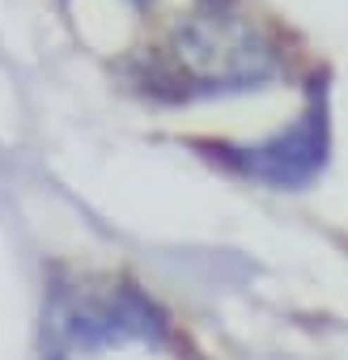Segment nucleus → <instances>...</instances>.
Segmentation results:
<instances>
[{
  "instance_id": "f03ea898",
  "label": "nucleus",
  "mask_w": 348,
  "mask_h": 360,
  "mask_svg": "<svg viewBox=\"0 0 348 360\" xmlns=\"http://www.w3.org/2000/svg\"><path fill=\"white\" fill-rule=\"evenodd\" d=\"M47 330L56 352L64 347H106L123 339H161V314L136 288H106V292H77L60 288L47 309Z\"/></svg>"
},
{
  "instance_id": "7ed1b4c3",
  "label": "nucleus",
  "mask_w": 348,
  "mask_h": 360,
  "mask_svg": "<svg viewBox=\"0 0 348 360\" xmlns=\"http://www.w3.org/2000/svg\"><path fill=\"white\" fill-rule=\"evenodd\" d=\"M234 161L272 187H306L327 161V110L314 102L289 131L255 148H230Z\"/></svg>"
},
{
  "instance_id": "f257e3e1",
  "label": "nucleus",
  "mask_w": 348,
  "mask_h": 360,
  "mask_svg": "<svg viewBox=\"0 0 348 360\" xmlns=\"http://www.w3.org/2000/svg\"><path fill=\"white\" fill-rule=\"evenodd\" d=\"M170 72L179 81V94H225V89H251L276 72V60L268 43L225 18V13H204L187 26L174 30L170 43Z\"/></svg>"
},
{
  "instance_id": "20e7f679",
  "label": "nucleus",
  "mask_w": 348,
  "mask_h": 360,
  "mask_svg": "<svg viewBox=\"0 0 348 360\" xmlns=\"http://www.w3.org/2000/svg\"><path fill=\"white\" fill-rule=\"evenodd\" d=\"M204 5H213V9H221V5H230V0H204Z\"/></svg>"
}]
</instances>
